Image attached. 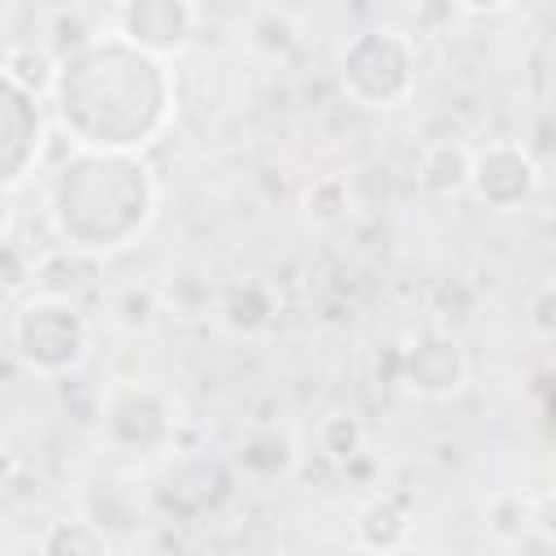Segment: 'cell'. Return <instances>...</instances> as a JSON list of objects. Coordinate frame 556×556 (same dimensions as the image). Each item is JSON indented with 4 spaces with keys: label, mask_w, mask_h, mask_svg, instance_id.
I'll use <instances>...</instances> for the list:
<instances>
[{
    "label": "cell",
    "mask_w": 556,
    "mask_h": 556,
    "mask_svg": "<svg viewBox=\"0 0 556 556\" xmlns=\"http://www.w3.org/2000/svg\"><path fill=\"white\" fill-rule=\"evenodd\" d=\"M122 17H126V26H122V35H130V39H139V35H174V43L191 30V9H174V4H143V9H122Z\"/></svg>",
    "instance_id": "obj_1"
}]
</instances>
